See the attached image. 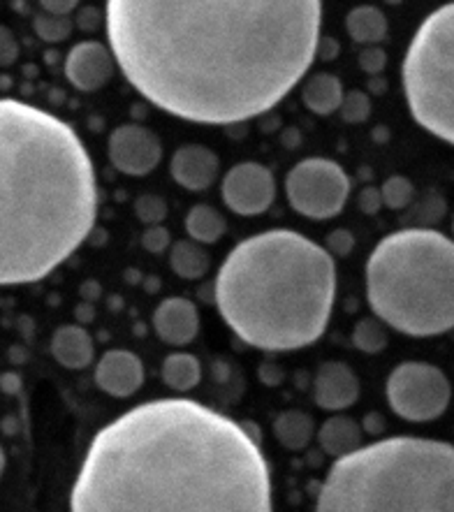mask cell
Returning a JSON list of instances; mask_svg holds the SVG:
<instances>
[{
    "instance_id": "1",
    "label": "cell",
    "mask_w": 454,
    "mask_h": 512,
    "mask_svg": "<svg viewBox=\"0 0 454 512\" xmlns=\"http://www.w3.org/2000/svg\"><path fill=\"white\" fill-rule=\"evenodd\" d=\"M109 49L151 105L227 126L274 109L318 56L322 0H107Z\"/></svg>"
},
{
    "instance_id": "2",
    "label": "cell",
    "mask_w": 454,
    "mask_h": 512,
    "mask_svg": "<svg viewBox=\"0 0 454 512\" xmlns=\"http://www.w3.org/2000/svg\"><path fill=\"white\" fill-rule=\"evenodd\" d=\"M75 512H269L258 436L190 399H156L95 434L72 487Z\"/></svg>"
},
{
    "instance_id": "3",
    "label": "cell",
    "mask_w": 454,
    "mask_h": 512,
    "mask_svg": "<svg viewBox=\"0 0 454 512\" xmlns=\"http://www.w3.org/2000/svg\"><path fill=\"white\" fill-rule=\"evenodd\" d=\"M98 179L75 128L0 98V285L45 279L89 237Z\"/></svg>"
},
{
    "instance_id": "4",
    "label": "cell",
    "mask_w": 454,
    "mask_h": 512,
    "mask_svg": "<svg viewBox=\"0 0 454 512\" xmlns=\"http://www.w3.org/2000/svg\"><path fill=\"white\" fill-rule=\"evenodd\" d=\"M336 297L327 248L292 230H269L232 248L216 276L223 320L248 346L285 353L318 341Z\"/></svg>"
},
{
    "instance_id": "5",
    "label": "cell",
    "mask_w": 454,
    "mask_h": 512,
    "mask_svg": "<svg viewBox=\"0 0 454 512\" xmlns=\"http://www.w3.org/2000/svg\"><path fill=\"white\" fill-rule=\"evenodd\" d=\"M320 512H454V445L397 436L336 459Z\"/></svg>"
},
{
    "instance_id": "6",
    "label": "cell",
    "mask_w": 454,
    "mask_h": 512,
    "mask_svg": "<svg viewBox=\"0 0 454 512\" xmlns=\"http://www.w3.org/2000/svg\"><path fill=\"white\" fill-rule=\"evenodd\" d=\"M366 297L385 325L415 339L454 327V241L410 228L387 234L366 262Z\"/></svg>"
},
{
    "instance_id": "7",
    "label": "cell",
    "mask_w": 454,
    "mask_h": 512,
    "mask_svg": "<svg viewBox=\"0 0 454 512\" xmlns=\"http://www.w3.org/2000/svg\"><path fill=\"white\" fill-rule=\"evenodd\" d=\"M404 93L413 119L454 146V3L431 12L410 40Z\"/></svg>"
},
{
    "instance_id": "8",
    "label": "cell",
    "mask_w": 454,
    "mask_h": 512,
    "mask_svg": "<svg viewBox=\"0 0 454 512\" xmlns=\"http://www.w3.org/2000/svg\"><path fill=\"white\" fill-rule=\"evenodd\" d=\"M285 195L290 207L313 221L339 216L350 195V179L329 158H306L288 172Z\"/></svg>"
},
{
    "instance_id": "9",
    "label": "cell",
    "mask_w": 454,
    "mask_h": 512,
    "mask_svg": "<svg viewBox=\"0 0 454 512\" xmlns=\"http://www.w3.org/2000/svg\"><path fill=\"white\" fill-rule=\"evenodd\" d=\"M452 385L445 373L427 362H404L387 378V401L408 422H431L448 411Z\"/></svg>"
},
{
    "instance_id": "10",
    "label": "cell",
    "mask_w": 454,
    "mask_h": 512,
    "mask_svg": "<svg viewBox=\"0 0 454 512\" xmlns=\"http://www.w3.org/2000/svg\"><path fill=\"white\" fill-rule=\"evenodd\" d=\"M221 195L234 214L260 216L276 200V179L265 165L239 163L223 177Z\"/></svg>"
},
{
    "instance_id": "11",
    "label": "cell",
    "mask_w": 454,
    "mask_h": 512,
    "mask_svg": "<svg viewBox=\"0 0 454 512\" xmlns=\"http://www.w3.org/2000/svg\"><path fill=\"white\" fill-rule=\"evenodd\" d=\"M109 163H112L121 174L128 177H146L156 170L160 158H163V144L153 130L137 126V123H126L112 130L107 142Z\"/></svg>"
},
{
    "instance_id": "12",
    "label": "cell",
    "mask_w": 454,
    "mask_h": 512,
    "mask_svg": "<svg viewBox=\"0 0 454 512\" xmlns=\"http://www.w3.org/2000/svg\"><path fill=\"white\" fill-rule=\"evenodd\" d=\"M116 58L112 49L102 45V42L86 40L79 42L70 49L68 58H65V77L75 89L91 93L105 86L114 75Z\"/></svg>"
},
{
    "instance_id": "13",
    "label": "cell",
    "mask_w": 454,
    "mask_h": 512,
    "mask_svg": "<svg viewBox=\"0 0 454 512\" xmlns=\"http://www.w3.org/2000/svg\"><path fill=\"white\" fill-rule=\"evenodd\" d=\"M95 383L109 397H133L144 385V364L130 350H107L95 367Z\"/></svg>"
},
{
    "instance_id": "14",
    "label": "cell",
    "mask_w": 454,
    "mask_h": 512,
    "mask_svg": "<svg viewBox=\"0 0 454 512\" xmlns=\"http://www.w3.org/2000/svg\"><path fill=\"white\" fill-rule=\"evenodd\" d=\"M313 399L325 411H346L360 399V380L343 362H325L313 380Z\"/></svg>"
},
{
    "instance_id": "15",
    "label": "cell",
    "mask_w": 454,
    "mask_h": 512,
    "mask_svg": "<svg viewBox=\"0 0 454 512\" xmlns=\"http://www.w3.org/2000/svg\"><path fill=\"white\" fill-rule=\"evenodd\" d=\"M218 170H221V160H218L214 151L202 144L181 146L170 163L172 179L181 188L195 190V193L214 186V181L218 179Z\"/></svg>"
},
{
    "instance_id": "16",
    "label": "cell",
    "mask_w": 454,
    "mask_h": 512,
    "mask_svg": "<svg viewBox=\"0 0 454 512\" xmlns=\"http://www.w3.org/2000/svg\"><path fill=\"white\" fill-rule=\"evenodd\" d=\"M153 329L170 346H188L200 334V313L190 299H163L153 311Z\"/></svg>"
},
{
    "instance_id": "17",
    "label": "cell",
    "mask_w": 454,
    "mask_h": 512,
    "mask_svg": "<svg viewBox=\"0 0 454 512\" xmlns=\"http://www.w3.org/2000/svg\"><path fill=\"white\" fill-rule=\"evenodd\" d=\"M93 353V339L84 327L63 325L51 336V355L65 369H86L93 362Z\"/></svg>"
},
{
    "instance_id": "18",
    "label": "cell",
    "mask_w": 454,
    "mask_h": 512,
    "mask_svg": "<svg viewBox=\"0 0 454 512\" xmlns=\"http://www.w3.org/2000/svg\"><path fill=\"white\" fill-rule=\"evenodd\" d=\"M320 448L327 452L329 457L341 459L362 448V429L353 418L348 415H334V418L325 420L318 434Z\"/></svg>"
},
{
    "instance_id": "19",
    "label": "cell",
    "mask_w": 454,
    "mask_h": 512,
    "mask_svg": "<svg viewBox=\"0 0 454 512\" xmlns=\"http://www.w3.org/2000/svg\"><path fill=\"white\" fill-rule=\"evenodd\" d=\"M302 100L309 112L329 116L339 112L343 100V84L341 79L332 75V72H320L313 75L302 89Z\"/></svg>"
},
{
    "instance_id": "20",
    "label": "cell",
    "mask_w": 454,
    "mask_h": 512,
    "mask_svg": "<svg viewBox=\"0 0 454 512\" xmlns=\"http://www.w3.org/2000/svg\"><path fill=\"white\" fill-rule=\"evenodd\" d=\"M170 267L179 279L197 281L209 272L211 255L204 251V244L195 239L174 241L170 251Z\"/></svg>"
},
{
    "instance_id": "21",
    "label": "cell",
    "mask_w": 454,
    "mask_h": 512,
    "mask_svg": "<svg viewBox=\"0 0 454 512\" xmlns=\"http://www.w3.org/2000/svg\"><path fill=\"white\" fill-rule=\"evenodd\" d=\"M346 31L357 45H378L387 35V19L378 7L360 5L348 12Z\"/></svg>"
},
{
    "instance_id": "22",
    "label": "cell",
    "mask_w": 454,
    "mask_h": 512,
    "mask_svg": "<svg viewBox=\"0 0 454 512\" xmlns=\"http://www.w3.org/2000/svg\"><path fill=\"white\" fill-rule=\"evenodd\" d=\"M313 434H316V422L309 413L285 411L274 422V436L285 450L299 452L309 448Z\"/></svg>"
},
{
    "instance_id": "23",
    "label": "cell",
    "mask_w": 454,
    "mask_h": 512,
    "mask_svg": "<svg viewBox=\"0 0 454 512\" xmlns=\"http://www.w3.org/2000/svg\"><path fill=\"white\" fill-rule=\"evenodd\" d=\"M160 373H163V383L170 387V390L188 392L200 385L202 364L190 353H172L165 357Z\"/></svg>"
},
{
    "instance_id": "24",
    "label": "cell",
    "mask_w": 454,
    "mask_h": 512,
    "mask_svg": "<svg viewBox=\"0 0 454 512\" xmlns=\"http://www.w3.org/2000/svg\"><path fill=\"white\" fill-rule=\"evenodd\" d=\"M183 225H186L190 239L200 241V244H216L227 230L223 214L211 204H195L186 214Z\"/></svg>"
},
{
    "instance_id": "25",
    "label": "cell",
    "mask_w": 454,
    "mask_h": 512,
    "mask_svg": "<svg viewBox=\"0 0 454 512\" xmlns=\"http://www.w3.org/2000/svg\"><path fill=\"white\" fill-rule=\"evenodd\" d=\"M387 341L390 339H387L385 323L378 316L362 318L353 329V343L362 350V353H369V355L383 353L387 348Z\"/></svg>"
},
{
    "instance_id": "26",
    "label": "cell",
    "mask_w": 454,
    "mask_h": 512,
    "mask_svg": "<svg viewBox=\"0 0 454 512\" xmlns=\"http://www.w3.org/2000/svg\"><path fill=\"white\" fill-rule=\"evenodd\" d=\"M33 28H35V33H38V38L42 42H49V45L68 40L72 35L70 17H58V14H49V12L38 14L33 21Z\"/></svg>"
},
{
    "instance_id": "27",
    "label": "cell",
    "mask_w": 454,
    "mask_h": 512,
    "mask_svg": "<svg viewBox=\"0 0 454 512\" xmlns=\"http://www.w3.org/2000/svg\"><path fill=\"white\" fill-rule=\"evenodd\" d=\"M413 181L406 177H390L380 188V195H383V207L387 209H406L410 202H413Z\"/></svg>"
},
{
    "instance_id": "28",
    "label": "cell",
    "mask_w": 454,
    "mask_h": 512,
    "mask_svg": "<svg viewBox=\"0 0 454 512\" xmlns=\"http://www.w3.org/2000/svg\"><path fill=\"white\" fill-rule=\"evenodd\" d=\"M339 112L343 116V121H348V123H364L366 119H369V114H371L369 95H366L364 91L343 93Z\"/></svg>"
},
{
    "instance_id": "29",
    "label": "cell",
    "mask_w": 454,
    "mask_h": 512,
    "mask_svg": "<svg viewBox=\"0 0 454 512\" xmlns=\"http://www.w3.org/2000/svg\"><path fill=\"white\" fill-rule=\"evenodd\" d=\"M135 214H137L139 221L146 223V225H158V223L165 221L167 204H165L163 197H158V195H151V193L139 195L135 200Z\"/></svg>"
},
{
    "instance_id": "30",
    "label": "cell",
    "mask_w": 454,
    "mask_h": 512,
    "mask_svg": "<svg viewBox=\"0 0 454 512\" xmlns=\"http://www.w3.org/2000/svg\"><path fill=\"white\" fill-rule=\"evenodd\" d=\"M360 68L366 72V75H380L387 65V54L376 45H366V49H362L360 58Z\"/></svg>"
},
{
    "instance_id": "31",
    "label": "cell",
    "mask_w": 454,
    "mask_h": 512,
    "mask_svg": "<svg viewBox=\"0 0 454 512\" xmlns=\"http://www.w3.org/2000/svg\"><path fill=\"white\" fill-rule=\"evenodd\" d=\"M170 244H172L170 232H167L160 223L158 225H149V230L142 234V246L149 253H163Z\"/></svg>"
},
{
    "instance_id": "32",
    "label": "cell",
    "mask_w": 454,
    "mask_h": 512,
    "mask_svg": "<svg viewBox=\"0 0 454 512\" xmlns=\"http://www.w3.org/2000/svg\"><path fill=\"white\" fill-rule=\"evenodd\" d=\"M17 54H19V47L12 31H7V28L0 26V68H7V65L17 61Z\"/></svg>"
},
{
    "instance_id": "33",
    "label": "cell",
    "mask_w": 454,
    "mask_h": 512,
    "mask_svg": "<svg viewBox=\"0 0 454 512\" xmlns=\"http://www.w3.org/2000/svg\"><path fill=\"white\" fill-rule=\"evenodd\" d=\"M327 248L332 255H339V258H343V255H348L350 251H353V234L346 230L332 232L327 237Z\"/></svg>"
},
{
    "instance_id": "34",
    "label": "cell",
    "mask_w": 454,
    "mask_h": 512,
    "mask_svg": "<svg viewBox=\"0 0 454 512\" xmlns=\"http://www.w3.org/2000/svg\"><path fill=\"white\" fill-rule=\"evenodd\" d=\"M357 204H360L364 214H378V211L383 209V195H380V190L376 186H366L360 197H357Z\"/></svg>"
},
{
    "instance_id": "35",
    "label": "cell",
    "mask_w": 454,
    "mask_h": 512,
    "mask_svg": "<svg viewBox=\"0 0 454 512\" xmlns=\"http://www.w3.org/2000/svg\"><path fill=\"white\" fill-rule=\"evenodd\" d=\"M79 0H40L42 12L58 14V17H68L70 12H75Z\"/></svg>"
},
{
    "instance_id": "36",
    "label": "cell",
    "mask_w": 454,
    "mask_h": 512,
    "mask_svg": "<svg viewBox=\"0 0 454 512\" xmlns=\"http://www.w3.org/2000/svg\"><path fill=\"white\" fill-rule=\"evenodd\" d=\"M383 429H385V422H383V418H380V415H376V420H373V415L369 420H366V431H369V434H380Z\"/></svg>"
},
{
    "instance_id": "37",
    "label": "cell",
    "mask_w": 454,
    "mask_h": 512,
    "mask_svg": "<svg viewBox=\"0 0 454 512\" xmlns=\"http://www.w3.org/2000/svg\"><path fill=\"white\" fill-rule=\"evenodd\" d=\"M95 14H98V12H95V10H84L82 14H79V19H98V17H95ZM79 26H82V28H95V26H98V21H89V24H86V21H79Z\"/></svg>"
},
{
    "instance_id": "38",
    "label": "cell",
    "mask_w": 454,
    "mask_h": 512,
    "mask_svg": "<svg viewBox=\"0 0 454 512\" xmlns=\"http://www.w3.org/2000/svg\"><path fill=\"white\" fill-rule=\"evenodd\" d=\"M5 471V452H3V445H0V475Z\"/></svg>"
},
{
    "instance_id": "39",
    "label": "cell",
    "mask_w": 454,
    "mask_h": 512,
    "mask_svg": "<svg viewBox=\"0 0 454 512\" xmlns=\"http://www.w3.org/2000/svg\"><path fill=\"white\" fill-rule=\"evenodd\" d=\"M387 3H401V0H387Z\"/></svg>"
},
{
    "instance_id": "40",
    "label": "cell",
    "mask_w": 454,
    "mask_h": 512,
    "mask_svg": "<svg viewBox=\"0 0 454 512\" xmlns=\"http://www.w3.org/2000/svg\"><path fill=\"white\" fill-rule=\"evenodd\" d=\"M452 230H454V225H452Z\"/></svg>"
}]
</instances>
